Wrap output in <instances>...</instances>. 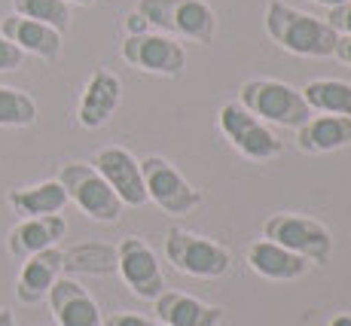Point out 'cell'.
<instances>
[{
    "mask_svg": "<svg viewBox=\"0 0 351 326\" xmlns=\"http://www.w3.org/2000/svg\"><path fill=\"white\" fill-rule=\"evenodd\" d=\"M123 58L132 67L156 77H180L186 67V52L165 34H132L123 43Z\"/></svg>",
    "mask_w": 351,
    "mask_h": 326,
    "instance_id": "cell-10",
    "label": "cell"
},
{
    "mask_svg": "<svg viewBox=\"0 0 351 326\" xmlns=\"http://www.w3.org/2000/svg\"><path fill=\"white\" fill-rule=\"evenodd\" d=\"M165 260L171 262L180 275L202 277V281H214L223 277L232 260L223 244L211 241L205 235L184 232V229H168L165 235Z\"/></svg>",
    "mask_w": 351,
    "mask_h": 326,
    "instance_id": "cell-5",
    "label": "cell"
},
{
    "mask_svg": "<svg viewBox=\"0 0 351 326\" xmlns=\"http://www.w3.org/2000/svg\"><path fill=\"white\" fill-rule=\"evenodd\" d=\"M49 308L58 326H101L98 302L71 277H58L49 287Z\"/></svg>",
    "mask_w": 351,
    "mask_h": 326,
    "instance_id": "cell-13",
    "label": "cell"
},
{
    "mask_svg": "<svg viewBox=\"0 0 351 326\" xmlns=\"http://www.w3.org/2000/svg\"><path fill=\"white\" fill-rule=\"evenodd\" d=\"M92 168L107 180V186L119 195V201L128 208H141L147 205V189H144V177H141V162L134 159L128 149L123 147H104L95 153Z\"/></svg>",
    "mask_w": 351,
    "mask_h": 326,
    "instance_id": "cell-11",
    "label": "cell"
},
{
    "mask_svg": "<svg viewBox=\"0 0 351 326\" xmlns=\"http://www.w3.org/2000/svg\"><path fill=\"white\" fill-rule=\"evenodd\" d=\"M141 177H144L147 199L156 201L165 214H190L202 205V192L193 186L178 168L162 155H147L141 159Z\"/></svg>",
    "mask_w": 351,
    "mask_h": 326,
    "instance_id": "cell-7",
    "label": "cell"
},
{
    "mask_svg": "<svg viewBox=\"0 0 351 326\" xmlns=\"http://www.w3.org/2000/svg\"><path fill=\"white\" fill-rule=\"evenodd\" d=\"M119 101H123V79L117 77L113 71H104L98 67L95 73L89 77L83 95H80L77 104V122L83 128H101L110 122V116L117 113Z\"/></svg>",
    "mask_w": 351,
    "mask_h": 326,
    "instance_id": "cell-12",
    "label": "cell"
},
{
    "mask_svg": "<svg viewBox=\"0 0 351 326\" xmlns=\"http://www.w3.org/2000/svg\"><path fill=\"white\" fill-rule=\"evenodd\" d=\"M239 104L247 113H254L263 122H275L285 128H300L312 119L306 98L300 89H293L290 83L281 79H269V77H256L241 83L239 89Z\"/></svg>",
    "mask_w": 351,
    "mask_h": 326,
    "instance_id": "cell-2",
    "label": "cell"
},
{
    "mask_svg": "<svg viewBox=\"0 0 351 326\" xmlns=\"http://www.w3.org/2000/svg\"><path fill=\"white\" fill-rule=\"evenodd\" d=\"M153 305H156V314L165 326H217L223 321L220 305H205L202 299L178 293V290H165L162 296L153 299Z\"/></svg>",
    "mask_w": 351,
    "mask_h": 326,
    "instance_id": "cell-17",
    "label": "cell"
},
{
    "mask_svg": "<svg viewBox=\"0 0 351 326\" xmlns=\"http://www.w3.org/2000/svg\"><path fill=\"white\" fill-rule=\"evenodd\" d=\"M64 268L71 271H89V275H110L117 271V250L104 244H83L64 253Z\"/></svg>",
    "mask_w": 351,
    "mask_h": 326,
    "instance_id": "cell-22",
    "label": "cell"
},
{
    "mask_svg": "<svg viewBox=\"0 0 351 326\" xmlns=\"http://www.w3.org/2000/svg\"><path fill=\"white\" fill-rule=\"evenodd\" d=\"M67 232V223L62 214H49V216H28L22 220L6 238V247L16 260H28V256L40 253L46 247H56Z\"/></svg>",
    "mask_w": 351,
    "mask_h": 326,
    "instance_id": "cell-16",
    "label": "cell"
},
{
    "mask_svg": "<svg viewBox=\"0 0 351 326\" xmlns=\"http://www.w3.org/2000/svg\"><path fill=\"white\" fill-rule=\"evenodd\" d=\"M67 205V192L58 180H43L37 186H22L10 192V208L16 210L22 220L28 216H49L62 214Z\"/></svg>",
    "mask_w": 351,
    "mask_h": 326,
    "instance_id": "cell-20",
    "label": "cell"
},
{
    "mask_svg": "<svg viewBox=\"0 0 351 326\" xmlns=\"http://www.w3.org/2000/svg\"><path fill=\"white\" fill-rule=\"evenodd\" d=\"M0 326H16V317H12L10 311H3V308H0Z\"/></svg>",
    "mask_w": 351,
    "mask_h": 326,
    "instance_id": "cell-31",
    "label": "cell"
},
{
    "mask_svg": "<svg viewBox=\"0 0 351 326\" xmlns=\"http://www.w3.org/2000/svg\"><path fill=\"white\" fill-rule=\"evenodd\" d=\"M247 266H251L254 275L266 277V281H296V277L306 275L312 262L290 253L281 244L260 238L247 247Z\"/></svg>",
    "mask_w": 351,
    "mask_h": 326,
    "instance_id": "cell-18",
    "label": "cell"
},
{
    "mask_svg": "<svg viewBox=\"0 0 351 326\" xmlns=\"http://www.w3.org/2000/svg\"><path fill=\"white\" fill-rule=\"evenodd\" d=\"M101 326H156L147 317H138V314H110Z\"/></svg>",
    "mask_w": 351,
    "mask_h": 326,
    "instance_id": "cell-27",
    "label": "cell"
},
{
    "mask_svg": "<svg viewBox=\"0 0 351 326\" xmlns=\"http://www.w3.org/2000/svg\"><path fill=\"white\" fill-rule=\"evenodd\" d=\"M263 238L281 244L285 250L315 262V266H324L330 260V253H333V235H330V229L324 223L312 220V216L272 214L263 223Z\"/></svg>",
    "mask_w": 351,
    "mask_h": 326,
    "instance_id": "cell-6",
    "label": "cell"
},
{
    "mask_svg": "<svg viewBox=\"0 0 351 326\" xmlns=\"http://www.w3.org/2000/svg\"><path fill=\"white\" fill-rule=\"evenodd\" d=\"M37 122V104L28 92L0 86V125L3 128H25Z\"/></svg>",
    "mask_w": 351,
    "mask_h": 326,
    "instance_id": "cell-23",
    "label": "cell"
},
{
    "mask_svg": "<svg viewBox=\"0 0 351 326\" xmlns=\"http://www.w3.org/2000/svg\"><path fill=\"white\" fill-rule=\"evenodd\" d=\"M117 271L125 281V287L141 299H156L165 293V277H162L159 260L153 253V247L144 238H123L117 247Z\"/></svg>",
    "mask_w": 351,
    "mask_h": 326,
    "instance_id": "cell-9",
    "label": "cell"
},
{
    "mask_svg": "<svg viewBox=\"0 0 351 326\" xmlns=\"http://www.w3.org/2000/svg\"><path fill=\"white\" fill-rule=\"evenodd\" d=\"M327 326H351V314H336Z\"/></svg>",
    "mask_w": 351,
    "mask_h": 326,
    "instance_id": "cell-30",
    "label": "cell"
},
{
    "mask_svg": "<svg viewBox=\"0 0 351 326\" xmlns=\"http://www.w3.org/2000/svg\"><path fill=\"white\" fill-rule=\"evenodd\" d=\"M64 268V253L58 247H46L40 253H34L25 260L22 271H19V281H16V296L19 302L34 305L40 299L49 296V287L58 281Z\"/></svg>",
    "mask_w": 351,
    "mask_h": 326,
    "instance_id": "cell-15",
    "label": "cell"
},
{
    "mask_svg": "<svg viewBox=\"0 0 351 326\" xmlns=\"http://www.w3.org/2000/svg\"><path fill=\"white\" fill-rule=\"evenodd\" d=\"M315 3H324V6H339V3H346V0H315Z\"/></svg>",
    "mask_w": 351,
    "mask_h": 326,
    "instance_id": "cell-33",
    "label": "cell"
},
{
    "mask_svg": "<svg viewBox=\"0 0 351 326\" xmlns=\"http://www.w3.org/2000/svg\"><path fill=\"white\" fill-rule=\"evenodd\" d=\"M58 183L64 186L67 201H73L89 220L95 223H117L123 216V201L119 195L107 186V180L101 177L92 165L86 162H67L58 171Z\"/></svg>",
    "mask_w": 351,
    "mask_h": 326,
    "instance_id": "cell-4",
    "label": "cell"
},
{
    "mask_svg": "<svg viewBox=\"0 0 351 326\" xmlns=\"http://www.w3.org/2000/svg\"><path fill=\"white\" fill-rule=\"evenodd\" d=\"M333 55L339 58L342 64H348V67H351V37H339V40H336Z\"/></svg>",
    "mask_w": 351,
    "mask_h": 326,
    "instance_id": "cell-29",
    "label": "cell"
},
{
    "mask_svg": "<svg viewBox=\"0 0 351 326\" xmlns=\"http://www.w3.org/2000/svg\"><path fill=\"white\" fill-rule=\"evenodd\" d=\"M327 25L339 34V37H351V0H346V3H339V6H330Z\"/></svg>",
    "mask_w": 351,
    "mask_h": 326,
    "instance_id": "cell-26",
    "label": "cell"
},
{
    "mask_svg": "<svg viewBox=\"0 0 351 326\" xmlns=\"http://www.w3.org/2000/svg\"><path fill=\"white\" fill-rule=\"evenodd\" d=\"M308 110L330 113V116H351V83L342 79H312L300 89Z\"/></svg>",
    "mask_w": 351,
    "mask_h": 326,
    "instance_id": "cell-21",
    "label": "cell"
},
{
    "mask_svg": "<svg viewBox=\"0 0 351 326\" xmlns=\"http://www.w3.org/2000/svg\"><path fill=\"white\" fill-rule=\"evenodd\" d=\"M351 144V116H312L306 125L296 128V147L308 155L333 153Z\"/></svg>",
    "mask_w": 351,
    "mask_h": 326,
    "instance_id": "cell-19",
    "label": "cell"
},
{
    "mask_svg": "<svg viewBox=\"0 0 351 326\" xmlns=\"http://www.w3.org/2000/svg\"><path fill=\"white\" fill-rule=\"evenodd\" d=\"M0 34L10 43H16L25 55H37L43 61H56L62 55V31L49 28L43 22H34V18L12 12L10 18H0Z\"/></svg>",
    "mask_w": 351,
    "mask_h": 326,
    "instance_id": "cell-14",
    "label": "cell"
},
{
    "mask_svg": "<svg viewBox=\"0 0 351 326\" xmlns=\"http://www.w3.org/2000/svg\"><path fill=\"white\" fill-rule=\"evenodd\" d=\"M64 3H77V6H92V3H98V0H64Z\"/></svg>",
    "mask_w": 351,
    "mask_h": 326,
    "instance_id": "cell-32",
    "label": "cell"
},
{
    "mask_svg": "<svg viewBox=\"0 0 351 326\" xmlns=\"http://www.w3.org/2000/svg\"><path fill=\"white\" fill-rule=\"evenodd\" d=\"M12 12L43 22L56 31H64L71 25V3L64 0H12Z\"/></svg>",
    "mask_w": 351,
    "mask_h": 326,
    "instance_id": "cell-24",
    "label": "cell"
},
{
    "mask_svg": "<svg viewBox=\"0 0 351 326\" xmlns=\"http://www.w3.org/2000/svg\"><path fill=\"white\" fill-rule=\"evenodd\" d=\"M217 122H220V131H223V138L239 149L241 155H247V159H275V155L285 149L278 138H275V131L266 125L263 119H256L254 113H247L241 104H223L217 113Z\"/></svg>",
    "mask_w": 351,
    "mask_h": 326,
    "instance_id": "cell-8",
    "label": "cell"
},
{
    "mask_svg": "<svg viewBox=\"0 0 351 326\" xmlns=\"http://www.w3.org/2000/svg\"><path fill=\"white\" fill-rule=\"evenodd\" d=\"M25 64V52L19 49L16 43H10V40L0 34V73H10V71H19V67Z\"/></svg>",
    "mask_w": 351,
    "mask_h": 326,
    "instance_id": "cell-25",
    "label": "cell"
},
{
    "mask_svg": "<svg viewBox=\"0 0 351 326\" xmlns=\"http://www.w3.org/2000/svg\"><path fill=\"white\" fill-rule=\"evenodd\" d=\"M138 12L150 28L178 34L195 43H211L217 34V16L205 0H138Z\"/></svg>",
    "mask_w": 351,
    "mask_h": 326,
    "instance_id": "cell-3",
    "label": "cell"
},
{
    "mask_svg": "<svg viewBox=\"0 0 351 326\" xmlns=\"http://www.w3.org/2000/svg\"><path fill=\"white\" fill-rule=\"evenodd\" d=\"M150 31V25H147V18L141 16L138 10L134 12H128L125 16V37H132V34H147Z\"/></svg>",
    "mask_w": 351,
    "mask_h": 326,
    "instance_id": "cell-28",
    "label": "cell"
},
{
    "mask_svg": "<svg viewBox=\"0 0 351 326\" xmlns=\"http://www.w3.org/2000/svg\"><path fill=\"white\" fill-rule=\"evenodd\" d=\"M266 34L290 55L302 58H327L333 55V46L339 34L330 28L327 22L300 12L293 6L281 3V0H269L266 3Z\"/></svg>",
    "mask_w": 351,
    "mask_h": 326,
    "instance_id": "cell-1",
    "label": "cell"
}]
</instances>
